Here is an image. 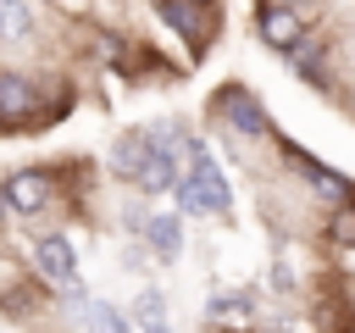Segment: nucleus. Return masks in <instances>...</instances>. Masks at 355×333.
<instances>
[{
    "label": "nucleus",
    "mask_w": 355,
    "mask_h": 333,
    "mask_svg": "<svg viewBox=\"0 0 355 333\" xmlns=\"http://www.w3.org/2000/svg\"><path fill=\"white\" fill-rule=\"evenodd\" d=\"M33 122H44L39 83L33 78H17V72H0V133H39Z\"/></svg>",
    "instance_id": "nucleus-1"
},
{
    "label": "nucleus",
    "mask_w": 355,
    "mask_h": 333,
    "mask_svg": "<svg viewBox=\"0 0 355 333\" xmlns=\"http://www.w3.org/2000/svg\"><path fill=\"white\" fill-rule=\"evenodd\" d=\"M216 122H227V128L244 133V139H266V128H272L266 111H261V100H255L250 89H239V83L216 94Z\"/></svg>",
    "instance_id": "nucleus-2"
},
{
    "label": "nucleus",
    "mask_w": 355,
    "mask_h": 333,
    "mask_svg": "<svg viewBox=\"0 0 355 333\" xmlns=\"http://www.w3.org/2000/svg\"><path fill=\"white\" fill-rule=\"evenodd\" d=\"M0 194H6V211H11V216H39V211L55 200V189H50L44 172H11V178L0 183Z\"/></svg>",
    "instance_id": "nucleus-3"
},
{
    "label": "nucleus",
    "mask_w": 355,
    "mask_h": 333,
    "mask_svg": "<svg viewBox=\"0 0 355 333\" xmlns=\"http://www.w3.org/2000/svg\"><path fill=\"white\" fill-rule=\"evenodd\" d=\"M33 272L44 278V283H72L78 278V250H72V239H61V233H44L39 244H33Z\"/></svg>",
    "instance_id": "nucleus-4"
},
{
    "label": "nucleus",
    "mask_w": 355,
    "mask_h": 333,
    "mask_svg": "<svg viewBox=\"0 0 355 333\" xmlns=\"http://www.w3.org/2000/svg\"><path fill=\"white\" fill-rule=\"evenodd\" d=\"M255 316H261L255 289H222V294H211V305H205V322H211V327H250Z\"/></svg>",
    "instance_id": "nucleus-5"
},
{
    "label": "nucleus",
    "mask_w": 355,
    "mask_h": 333,
    "mask_svg": "<svg viewBox=\"0 0 355 333\" xmlns=\"http://www.w3.org/2000/svg\"><path fill=\"white\" fill-rule=\"evenodd\" d=\"M255 28H261V39H266L272 50H283V56L305 39V17H300V11H288V6H261Z\"/></svg>",
    "instance_id": "nucleus-6"
},
{
    "label": "nucleus",
    "mask_w": 355,
    "mask_h": 333,
    "mask_svg": "<svg viewBox=\"0 0 355 333\" xmlns=\"http://www.w3.org/2000/svg\"><path fill=\"white\" fill-rule=\"evenodd\" d=\"M155 17H161V22H166L194 56H205L211 39H205V28H200V6H189V0H155Z\"/></svg>",
    "instance_id": "nucleus-7"
},
{
    "label": "nucleus",
    "mask_w": 355,
    "mask_h": 333,
    "mask_svg": "<svg viewBox=\"0 0 355 333\" xmlns=\"http://www.w3.org/2000/svg\"><path fill=\"white\" fill-rule=\"evenodd\" d=\"M144 155H150V133H122V139L111 144V178H128V183H139V172H144Z\"/></svg>",
    "instance_id": "nucleus-8"
},
{
    "label": "nucleus",
    "mask_w": 355,
    "mask_h": 333,
    "mask_svg": "<svg viewBox=\"0 0 355 333\" xmlns=\"http://www.w3.org/2000/svg\"><path fill=\"white\" fill-rule=\"evenodd\" d=\"M144 244H150L161 261H172V255L183 250V216H166V211H155V216L144 222Z\"/></svg>",
    "instance_id": "nucleus-9"
},
{
    "label": "nucleus",
    "mask_w": 355,
    "mask_h": 333,
    "mask_svg": "<svg viewBox=\"0 0 355 333\" xmlns=\"http://www.w3.org/2000/svg\"><path fill=\"white\" fill-rule=\"evenodd\" d=\"M294 161L305 166V183H311V189H316L322 200H349V194H355V189H349V183H344L338 172H327L322 161H311V155H300V150H294Z\"/></svg>",
    "instance_id": "nucleus-10"
},
{
    "label": "nucleus",
    "mask_w": 355,
    "mask_h": 333,
    "mask_svg": "<svg viewBox=\"0 0 355 333\" xmlns=\"http://www.w3.org/2000/svg\"><path fill=\"white\" fill-rule=\"evenodd\" d=\"M33 33V11L28 0H0V44H17Z\"/></svg>",
    "instance_id": "nucleus-11"
},
{
    "label": "nucleus",
    "mask_w": 355,
    "mask_h": 333,
    "mask_svg": "<svg viewBox=\"0 0 355 333\" xmlns=\"http://www.w3.org/2000/svg\"><path fill=\"white\" fill-rule=\"evenodd\" d=\"M83 316H89V333H133V327H128V316H122L116 305H105V300H89V305H83Z\"/></svg>",
    "instance_id": "nucleus-12"
},
{
    "label": "nucleus",
    "mask_w": 355,
    "mask_h": 333,
    "mask_svg": "<svg viewBox=\"0 0 355 333\" xmlns=\"http://www.w3.org/2000/svg\"><path fill=\"white\" fill-rule=\"evenodd\" d=\"M133 316L144 322V333H150V327H166V294H161V289H144V294L133 300Z\"/></svg>",
    "instance_id": "nucleus-13"
},
{
    "label": "nucleus",
    "mask_w": 355,
    "mask_h": 333,
    "mask_svg": "<svg viewBox=\"0 0 355 333\" xmlns=\"http://www.w3.org/2000/svg\"><path fill=\"white\" fill-rule=\"evenodd\" d=\"M266 278H272V289H277V294H294V289H300V261H294L288 250H277V255H272V272H266Z\"/></svg>",
    "instance_id": "nucleus-14"
},
{
    "label": "nucleus",
    "mask_w": 355,
    "mask_h": 333,
    "mask_svg": "<svg viewBox=\"0 0 355 333\" xmlns=\"http://www.w3.org/2000/svg\"><path fill=\"white\" fill-rule=\"evenodd\" d=\"M333 244H344V250L355 244V194L344 200V211H338V222H333Z\"/></svg>",
    "instance_id": "nucleus-15"
},
{
    "label": "nucleus",
    "mask_w": 355,
    "mask_h": 333,
    "mask_svg": "<svg viewBox=\"0 0 355 333\" xmlns=\"http://www.w3.org/2000/svg\"><path fill=\"white\" fill-rule=\"evenodd\" d=\"M144 222H150V216H144L139 205H128V211H122V228H128V233H144Z\"/></svg>",
    "instance_id": "nucleus-16"
},
{
    "label": "nucleus",
    "mask_w": 355,
    "mask_h": 333,
    "mask_svg": "<svg viewBox=\"0 0 355 333\" xmlns=\"http://www.w3.org/2000/svg\"><path fill=\"white\" fill-rule=\"evenodd\" d=\"M6 216H11V211H6V194H0V222H6Z\"/></svg>",
    "instance_id": "nucleus-17"
},
{
    "label": "nucleus",
    "mask_w": 355,
    "mask_h": 333,
    "mask_svg": "<svg viewBox=\"0 0 355 333\" xmlns=\"http://www.w3.org/2000/svg\"><path fill=\"white\" fill-rule=\"evenodd\" d=\"M261 6H294V0H261Z\"/></svg>",
    "instance_id": "nucleus-18"
},
{
    "label": "nucleus",
    "mask_w": 355,
    "mask_h": 333,
    "mask_svg": "<svg viewBox=\"0 0 355 333\" xmlns=\"http://www.w3.org/2000/svg\"><path fill=\"white\" fill-rule=\"evenodd\" d=\"M189 6H216V0H189Z\"/></svg>",
    "instance_id": "nucleus-19"
}]
</instances>
